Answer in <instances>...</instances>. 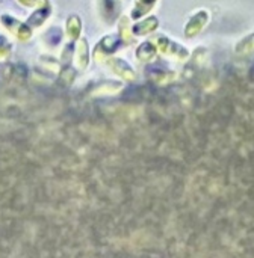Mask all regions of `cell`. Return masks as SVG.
I'll return each instance as SVG.
<instances>
[{
    "label": "cell",
    "mask_w": 254,
    "mask_h": 258,
    "mask_svg": "<svg viewBox=\"0 0 254 258\" xmlns=\"http://www.w3.org/2000/svg\"><path fill=\"white\" fill-rule=\"evenodd\" d=\"M156 47H158V51H161L164 56L174 59V60H179V62L188 60V57L191 54L189 50L183 44L168 38L167 35H158L156 36Z\"/></svg>",
    "instance_id": "1"
},
{
    "label": "cell",
    "mask_w": 254,
    "mask_h": 258,
    "mask_svg": "<svg viewBox=\"0 0 254 258\" xmlns=\"http://www.w3.org/2000/svg\"><path fill=\"white\" fill-rule=\"evenodd\" d=\"M145 73H147L148 80L155 85H159V86H165L176 79V73L173 70H170L165 63H161V62L150 63L147 67Z\"/></svg>",
    "instance_id": "2"
},
{
    "label": "cell",
    "mask_w": 254,
    "mask_h": 258,
    "mask_svg": "<svg viewBox=\"0 0 254 258\" xmlns=\"http://www.w3.org/2000/svg\"><path fill=\"white\" fill-rule=\"evenodd\" d=\"M209 20H211V14H209L208 9L197 11L186 21V24L183 27V35L186 38H195V36H198L203 32V29L209 24Z\"/></svg>",
    "instance_id": "3"
},
{
    "label": "cell",
    "mask_w": 254,
    "mask_h": 258,
    "mask_svg": "<svg viewBox=\"0 0 254 258\" xmlns=\"http://www.w3.org/2000/svg\"><path fill=\"white\" fill-rule=\"evenodd\" d=\"M159 27V18L156 15H147L139 18L135 24H132L133 36H145L156 32Z\"/></svg>",
    "instance_id": "4"
},
{
    "label": "cell",
    "mask_w": 254,
    "mask_h": 258,
    "mask_svg": "<svg viewBox=\"0 0 254 258\" xmlns=\"http://www.w3.org/2000/svg\"><path fill=\"white\" fill-rule=\"evenodd\" d=\"M108 65L111 67V70L117 74V76H120L121 79H124V80H127V82H132V80H135L136 79V73H135V70L124 60V59H120V57H111L109 59V62H108Z\"/></svg>",
    "instance_id": "5"
},
{
    "label": "cell",
    "mask_w": 254,
    "mask_h": 258,
    "mask_svg": "<svg viewBox=\"0 0 254 258\" xmlns=\"http://www.w3.org/2000/svg\"><path fill=\"white\" fill-rule=\"evenodd\" d=\"M121 38L117 35H106L97 45H95V51L94 56L97 57L98 54H112L118 50V47L121 45Z\"/></svg>",
    "instance_id": "6"
},
{
    "label": "cell",
    "mask_w": 254,
    "mask_h": 258,
    "mask_svg": "<svg viewBox=\"0 0 254 258\" xmlns=\"http://www.w3.org/2000/svg\"><path fill=\"white\" fill-rule=\"evenodd\" d=\"M121 11L120 0H100V12L106 23H114Z\"/></svg>",
    "instance_id": "7"
},
{
    "label": "cell",
    "mask_w": 254,
    "mask_h": 258,
    "mask_svg": "<svg viewBox=\"0 0 254 258\" xmlns=\"http://www.w3.org/2000/svg\"><path fill=\"white\" fill-rule=\"evenodd\" d=\"M135 56H136L138 60L148 63V62H151V60L156 59V56H158V47L151 41H144V42H141L138 45V48L135 51Z\"/></svg>",
    "instance_id": "8"
},
{
    "label": "cell",
    "mask_w": 254,
    "mask_h": 258,
    "mask_svg": "<svg viewBox=\"0 0 254 258\" xmlns=\"http://www.w3.org/2000/svg\"><path fill=\"white\" fill-rule=\"evenodd\" d=\"M156 3H158V0H135L130 17L133 20H139L142 17H147V14L155 8Z\"/></svg>",
    "instance_id": "9"
},
{
    "label": "cell",
    "mask_w": 254,
    "mask_h": 258,
    "mask_svg": "<svg viewBox=\"0 0 254 258\" xmlns=\"http://www.w3.org/2000/svg\"><path fill=\"white\" fill-rule=\"evenodd\" d=\"M118 30H120V38L124 44H130L133 41V32H132V24H130L129 17L121 15L120 23H118Z\"/></svg>",
    "instance_id": "10"
},
{
    "label": "cell",
    "mask_w": 254,
    "mask_h": 258,
    "mask_svg": "<svg viewBox=\"0 0 254 258\" xmlns=\"http://www.w3.org/2000/svg\"><path fill=\"white\" fill-rule=\"evenodd\" d=\"M235 51L239 56H247L254 51V32L248 33L247 36H244L236 45H235Z\"/></svg>",
    "instance_id": "11"
},
{
    "label": "cell",
    "mask_w": 254,
    "mask_h": 258,
    "mask_svg": "<svg viewBox=\"0 0 254 258\" xmlns=\"http://www.w3.org/2000/svg\"><path fill=\"white\" fill-rule=\"evenodd\" d=\"M89 60V51H88V44L85 39L80 41L79 47H77V63L80 68H86Z\"/></svg>",
    "instance_id": "12"
},
{
    "label": "cell",
    "mask_w": 254,
    "mask_h": 258,
    "mask_svg": "<svg viewBox=\"0 0 254 258\" xmlns=\"http://www.w3.org/2000/svg\"><path fill=\"white\" fill-rule=\"evenodd\" d=\"M80 29H82V26H80V18L76 17V15H71L70 20H68V24H67V32H68V35H70L71 38H77L79 33H80Z\"/></svg>",
    "instance_id": "13"
}]
</instances>
